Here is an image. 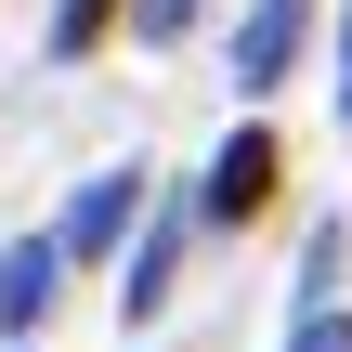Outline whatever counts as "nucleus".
I'll return each mask as SVG.
<instances>
[{"instance_id":"f257e3e1","label":"nucleus","mask_w":352,"mask_h":352,"mask_svg":"<svg viewBox=\"0 0 352 352\" xmlns=\"http://www.w3.org/2000/svg\"><path fill=\"white\" fill-rule=\"evenodd\" d=\"M274 183H287V144L248 118V131H222L209 183H196V222H222V235H235V222H261V209H274Z\"/></svg>"},{"instance_id":"39448f33","label":"nucleus","mask_w":352,"mask_h":352,"mask_svg":"<svg viewBox=\"0 0 352 352\" xmlns=\"http://www.w3.org/2000/svg\"><path fill=\"white\" fill-rule=\"evenodd\" d=\"M170 248H183V222H157V235L131 248V287H118V314H131V327H157V300H170Z\"/></svg>"},{"instance_id":"0eeeda50","label":"nucleus","mask_w":352,"mask_h":352,"mask_svg":"<svg viewBox=\"0 0 352 352\" xmlns=\"http://www.w3.org/2000/svg\"><path fill=\"white\" fill-rule=\"evenodd\" d=\"M287 352H352V300H314V314L287 327Z\"/></svg>"},{"instance_id":"423d86ee","label":"nucleus","mask_w":352,"mask_h":352,"mask_svg":"<svg viewBox=\"0 0 352 352\" xmlns=\"http://www.w3.org/2000/svg\"><path fill=\"white\" fill-rule=\"evenodd\" d=\"M104 26H118V0H52V52H91Z\"/></svg>"},{"instance_id":"7ed1b4c3","label":"nucleus","mask_w":352,"mask_h":352,"mask_svg":"<svg viewBox=\"0 0 352 352\" xmlns=\"http://www.w3.org/2000/svg\"><path fill=\"white\" fill-rule=\"evenodd\" d=\"M131 209H144V170H104L78 209H65V235H52V261H91V248H118L131 235Z\"/></svg>"},{"instance_id":"20e7f679","label":"nucleus","mask_w":352,"mask_h":352,"mask_svg":"<svg viewBox=\"0 0 352 352\" xmlns=\"http://www.w3.org/2000/svg\"><path fill=\"white\" fill-rule=\"evenodd\" d=\"M52 274H65V261H52V235H13V248H0V327H13V340L52 314Z\"/></svg>"},{"instance_id":"1a4fd4ad","label":"nucleus","mask_w":352,"mask_h":352,"mask_svg":"<svg viewBox=\"0 0 352 352\" xmlns=\"http://www.w3.org/2000/svg\"><path fill=\"white\" fill-rule=\"evenodd\" d=\"M340 118H352V0H340Z\"/></svg>"},{"instance_id":"f03ea898","label":"nucleus","mask_w":352,"mask_h":352,"mask_svg":"<svg viewBox=\"0 0 352 352\" xmlns=\"http://www.w3.org/2000/svg\"><path fill=\"white\" fill-rule=\"evenodd\" d=\"M300 39H314V0H248V26H235V91H274V78L300 65Z\"/></svg>"},{"instance_id":"6e6552de","label":"nucleus","mask_w":352,"mask_h":352,"mask_svg":"<svg viewBox=\"0 0 352 352\" xmlns=\"http://www.w3.org/2000/svg\"><path fill=\"white\" fill-rule=\"evenodd\" d=\"M196 26V0H131V39H183Z\"/></svg>"}]
</instances>
